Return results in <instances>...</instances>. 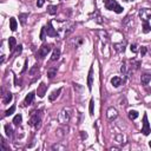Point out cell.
<instances>
[{
	"instance_id": "cell-1",
	"label": "cell",
	"mask_w": 151,
	"mask_h": 151,
	"mask_svg": "<svg viewBox=\"0 0 151 151\" xmlns=\"http://www.w3.org/2000/svg\"><path fill=\"white\" fill-rule=\"evenodd\" d=\"M75 27H76V25H75L73 22L66 21V22L63 24V27L57 30L58 31V36H60L61 38H66L67 36H70L75 31Z\"/></svg>"
},
{
	"instance_id": "cell-2",
	"label": "cell",
	"mask_w": 151,
	"mask_h": 151,
	"mask_svg": "<svg viewBox=\"0 0 151 151\" xmlns=\"http://www.w3.org/2000/svg\"><path fill=\"white\" fill-rule=\"evenodd\" d=\"M42 118H43V113L42 111H36V112H32L30 118V125L31 126H34L36 129L40 128V123H42Z\"/></svg>"
},
{
	"instance_id": "cell-3",
	"label": "cell",
	"mask_w": 151,
	"mask_h": 151,
	"mask_svg": "<svg viewBox=\"0 0 151 151\" xmlns=\"http://www.w3.org/2000/svg\"><path fill=\"white\" fill-rule=\"evenodd\" d=\"M104 5H105V9L109 11H115L118 14L123 12V7L116 0H104Z\"/></svg>"
},
{
	"instance_id": "cell-4",
	"label": "cell",
	"mask_w": 151,
	"mask_h": 151,
	"mask_svg": "<svg viewBox=\"0 0 151 151\" xmlns=\"http://www.w3.org/2000/svg\"><path fill=\"white\" fill-rule=\"evenodd\" d=\"M71 119V110L70 109H63L58 116V121L61 124H67Z\"/></svg>"
},
{
	"instance_id": "cell-5",
	"label": "cell",
	"mask_w": 151,
	"mask_h": 151,
	"mask_svg": "<svg viewBox=\"0 0 151 151\" xmlns=\"http://www.w3.org/2000/svg\"><path fill=\"white\" fill-rule=\"evenodd\" d=\"M50 51H51V45H47V44H44L40 49L38 50V52H37V59H44L47 54L50 53Z\"/></svg>"
},
{
	"instance_id": "cell-6",
	"label": "cell",
	"mask_w": 151,
	"mask_h": 151,
	"mask_svg": "<svg viewBox=\"0 0 151 151\" xmlns=\"http://www.w3.org/2000/svg\"><path fill=\"white\" fill-rule=\"evenodd\" d=\"M151 132V128H150V124H149V121H148V115L145 113L143 116V128H142V133L144 136H148Z\"/></svg>"
},
{
	"instance_id": "cell-7",
	"label": "cell",
	"mask_w": 151,
	"mask_h": 151,
	"mask_svg": "<svg viewBox=\"0 0 151 151\" xmlns=\"http://www.w3.org/2000/svg\"><path fill=\"white\" fill-rule=\"evenodd\" d=\"M139 18L143 21H149L151 18V10L150 9H142L139 10Z\"/></svg>"
},
{
	"instance_id": "cell-8",
	"label": "cell",
	"mask_w": 151,
	"mask_h": 151,
	"mask_svg": "<svg viewBox=\"0 0 151 151\" xmlns=\"http://www.w3.org/2000/svg\"><path fill=\"white\" fill-rule=\"evenodd\" d=\"M46 32H47V36L49 37H57L58 36V31L52 26V21H49V24H47Z\"/></svg>"
},
{
	"instance_id": "cell-9",
	"label": "cell",
	"mask_w": 151,
	"mask_h": 151,
	"mask_svg": "<svg viewBox=\"0 0 151 151\" xmlns=\"http://www.w3.org/2000/svg\"><path fill=\"white\" fill-rule=\"evenodd\" d=\"M106 116H107V119L109 121H113V119H116L118 117V112H117V110L115 107H109L107 111H106Z\"/></svg>"
},
{
	"instance_id": "cell-10",
	"label": "cell",
	"mask_w": 151,
	"mask_h": 151,
	"mask_svg": "<svg viewBox=\"0 0 151 151\" xmlns=\"http://www.w3.org/2000/svg\"><path fill=\"white\" fill-rule=\"evenodd\" d=\"M46 91H47V85H45L44 83H40V85L38 86V90H37L38 96L40 97V98H43L46 94Z\"/></svg>"
},
{
	"instance_id": "cell-11",
	"label": "cell",
	"mask_w": 151,
	"mask_h": 151,
	"mask_svg": "<svg viewBox=\"0 0 151 151\" xmlns=\"http://www.w3.org/2000/svg\"><path fill=\"white\" fill-rule=\"evenodd\" d=\"M92 85H93V67L91 66L89 70V77H87V89L90 91L92 90Z\"/></svg>"
},
{
	"instance_id": "cell-12",
	"label": "cell",
	"mask_w": 151,
	"mask_h": 151,
	"mask_svg": "<svg viewBox=\"0 0 151 151\" xmlns=\"http://www.w3.org/2000/svg\"><path fill=\"white\" fill-rule=\"evenodd\" d=\"M125 46H126V42H125V40H124V42H121V43H116V44H113L115 50H116L117 52H119V53H122V52L125 51Z\"/></svg>"
},
{
	"instance_id": "cell-13",
	"label": "cell",
	"mask_w": 151,
	"mask_h": 151,
	"mask_svg": "<svg viewBox=\"0 0 151 151\" xmlns=\"http://www.w3.org/2000/svg\"><path fill=\"white\" fill-rule=\"evenodd\" d=\"M34 97H36V93L34 92H30L27 96H26L25 100H24V104H25L26 106L27 105H31V104H32V102L34 100Z\"/></svg>"
},
{
	"instance_id": "cell-14",
	"label": "cell",
	"mask_w": 151,
	"mask_h": 151,
	"mask_svg": "<svg viewBox=\"0 0 151 151\" xmlns=\"http://www.w3.org/2000/svg\"><path fill=\"white\" fill-rule=\"evenodd\" d=\"M61 87H59V89H57V90H54L51 94H50V96H49V99H50V102H54L55 99H57L58 97H59V94L61 93Z\"/></svg>"
},
{
	"instance_id": "cell-15",
	"label": "cell",
	"mask_w": 151,
	"mask_h": 151,
	"mask_svg": "<svg viewBox=\"0 0 151 151\" xmlns=\"http://www.w3.org/2000/svg\"><path fill=\"white\" fill-rule=\"evenodd\" d=\"M123 25H124L125 27H128V30H129V28H131L132 26H135L133 18H131V17H126V18H125V20L123 21Z\"/></svg>"
},
{
	"instance_id": "cell-16",
	"label": "cell",
	"mask_w": 151,
	"mask_h": 151,
	"mask_svg": "<svg viewBox=\"0 0 151 151\" xmlns=\"http://www.w3.org/2000/svg\"><path fill=\"white\" fill-rule=\"evenodd\" d=\"M140 82H142V85H148V84L151 82V75H149V73L142 75V77H140Z\"/></svg>"
},
{
	"instance_id": "cell-17",
	"label": "cell",
	"mask_w": 151,
	"mask_h": 151,
	"mask_svg": "<svg viewBox=\"0 0 151 151\" xmlns=\"http://www.w3.org/2000/svg\"><path fill=\"white\" fill-rule=\"evenodd\" d=\"M98 36H99V38L102 39V42L104 43V44H107V42H109V36H107V33L105 32V31H98Z\"/></svg>"
},
{
	"instance_id": "cell-18",
	"label": "cell",
	"mask_w": 151,
	"mask_h": 151,
	"mask_svg": "<svg viewBox=\"0 0 151 151\" xmlns=\"http://www.w3.org/2000/svg\"><path fill=\"white\" fill-rule=\"evenodd\" d=\"M122 83H123V79L121 77H113V78H111V84H112L115 87L121 86Z\"/></svg>"
},
{
	"instance_id": "cell-19",
	"label": "cell",
	"mask_w": 151,
	"mask_h": 151,
	"mask_svg": "<svg viewBox=\"0 0 151 151\" xmlns=\"http://www.w3.org/2000/svg\"><path fill=\"white\" fill-rule=\"evenodd\" d=\"M57 71H58L57 66H52V67H50L49 70H47V77H49L50 79H52L55 75H57Z\"/></svg>"
},
{
	"instance_id": "cell-20",
	"label": "cell",
	"mask_w": 151,
	"mask_h": 151,
	"mask_svg": "<svg viewBox=\"0 0 151 151\" xmlns=\"http://www.w3.org/2000/svg\"><path fill=\"white\" fill-rule=\"evenodd\" d=\"M12 99H13V94L11 93V92H9V93H6V94H4V98H3V103L6 105V104H10V103L12 102Z\"/></svg>"
},
{
	"instance_id": "cell-21",
	"label": "cell",
	"mask_w": 151,
	"mask_h": 151,
	"mask_svg": "<svg viewBox=\"0 0 151 151\" xmlns=\"http://www.w3.org/2000/svg\"><path fill=\"white\" fill-rule=\"evenodd\" d=\"M59 57H60V50L55 47L53 53H52V55H51V61H57L59 59Z\"/></svg>"
},
{
	"instance_id": "cell-22",
	"label": "cell",
	"mask_w": 151,
	"mask_h": 151,
	"mask_svg": "<svg viewBox=\"0 0 151 151\" xmlns=\"http://www.w3.org/2000/svg\"><path fill=\"white\" fill-rule=\"evenodd\" d=\"M15 46H17V40H15L14 37H10L9 39V49L10 51H13L15 49Z\"/></svg>"
},
{
	"instance_id": "cell-23",
	"label": "cell",
	"mask_w": 151,
	"mask_h": 151,
	"mask_svg": "<svg viewBox=\"0 0 151 151\" xmlns=\"http://www.w3.org/2000/svg\"><path fill=\"white\" fill-rule=\"evenodd\" d=\"M5 131H6V136L7 137H10V138L13 137V129H12V126L10 124L5 125Z\"/></svg>"
},
{
	"instance_id": "cell-24",
	"label": "cell",
	"mask_w": 151,
	"mask_h": 151,
	"mask_svg": "<svg viewBox=\"0 0 151 151\" xmlns=\"http://www.w3.org/2000/svg\"><path fill=\"white\" fill-rule=\"evenodd\" d=\"M151 32V25L149 24V21H143V33H149Z\"/></svg>"
},
{
	"instance_id": "cell-25",
	"label": "cell",
	"mask_w": 151,
	"mask_h": 151,
	"mask_svg": "<svg viewBox=\"0 0 151 151\" xmlns=\"http://www.w3.org/2000/svg\"><path fill=\"white\" fill-rule=\"evenodd\" d=\"M91 18H93V20H96L98 24H102L103 20H102V17H100V14L98 11H94V13L91 15Z\"/></svg>"
},
{
	"instance_id": "cell-26",
	"label": "cell",
	"mask_w": 151,
	"mask_h": 151,
	"mask_svg": "<svg viewBox=\"0 0 151 151\" xmlns=\"http://www.w3.org/2000/svg\"><path fill=\"white\" fill-rule=\"evenodd\" d=\"M57 11H58V6H54V5H50L47 7V13L50 14H57Z\"/></svg>"
},
{
	"instance_id": "cell-27",
	"label": "cell",
	"mask_w": 151,
	"mask_h": 151,
	"mask_svg": "<svg viewBox=\"0 0 151 151\" xmlns=\"http://www.w3.org/2000/svg\"><path fill=\"white\" fill-rule=\"evenodd\" d=\"M17 26H18V22L15 20V18H11L10 19V28L11 31H15L17 30Z\"/></svg>"
},
{
	"instance_id": "cell-28",
	"label": "cell",
	"mask_w": 151,
	"mask_h": 151,
	"mask_svg": "<svg viewBox=\"0 0 151 151\" xmlns=\"http://www.w3.org/2000/svg\"><path fill=\"white\" fill-rule=\"evenodd\" d=\"M27 18H28V13H21V14H19V20L21 22V25H25Z\"/></svg>"
},
{
	"instance_id": "cell-29",
	"label": "cell",
	"mask_w": 151,
	"mask_h": 151,
	"mask_svg": "<svg viewBox=\"0 0 151 151\" xmlns=\"http://www.w3.org/2000/svg\"><path fill=\"white\" fill-rule=\"evenodd\" d=\"M21 122H22V116H21L20 113L17 115V116L13 118V124H14V125H20Z\"/></svg>"
},
{
	"instance_id": "cell-30",
	"label": "cell",
	"mask_w": 151,
	"mask_h": 151,
	"mask_svg": "<svg viewBox=\"0 0 151 151\" xmlns=\"http://www.w3.org/2000/svg\"><path fill=\"white\" fill-rule=\"evenodd\" d=\"M137 117H138V112H137V111H135V110L129 111V118L131 119V121H135Z\"/></svg>"
},
{
	"instance_id": "cell-31",
	"label": "cell",
	"mask_w": 151,
	"mask_h": 151,
	"mask_svg": "<svg viewBox=\"0 0 151 151\" xmlns=\"http://www.w3.org/2000/svg\"><path fill=\"white\" fill-rule=\"evenodd\" d=\"M47 32H46V27H42V31H40V40H45V37H46Z\"/></svg>"
},
{
	"instance_id": "cell-32",
	"label": "cell",
	"mask_w": 151,
	"mask_h": 151,
	"mask_svg": "<svg viewBox=\"0 0 151 151\" xmlns=\"http://www.w3.org/2000/svg\"><path fill=\"white\" fill-rule=\"evenodd\" d=\"M14 111H15V106H11L9 110H7L6 111V112H5V116L6 117H9V116H11V115H13V112H14Z\"/></svg>"
},
{
	"instance_id": "cell-33",
	"label": "cell",
	"mask_w": 151,
	"mask_h": 151,
	"mask_svg": "<svg viewBox=\"0 0 151 151\" xmlns=\"http://www.w3.org/2000/svg\"><path fill=\"white\" fill-rule=\"evenodd\" d=\"M93 107H94V100L91 98L90 100V115L93 116Z\"/></svg>"
},
{
	"instance_id": "cell-34",
	"label": "cell",
	"mask_w": 151,
	"mask_h": 151,
	"mask_svg": "<svg viewBox=\"0 0 151 151\" xmlns=\"http://www.w3.org/2000/svg\"><path fill=\"white\" fill-rule=\"evenodd\" d=\"M130 50H131V52H133V53H137V52H138V46H137L136 44H132V45L130 46Z\"/></svg>"
},
{
	"instance_id": "cell-35",
	"label": "cell",
	"mask_w": 151,
	"mask_h": 151,
	"mask_svg": "<svg viewBox=\"0 0 151 151\" xmlns=\"http://www.w3.org/2000/svg\"><path fill=\"white\" fill-rule=\"evenodd\" d=\"M9 150V148L6 146V142L4 138H1V151H7Z\"/></svg>"
},
{
	"instance_id": "cell-36",
	"label": "cell",
	"mask_w": 151,
	"mask_h": 151,
	"mask_svg": "<svg viewBox=\"0 0 151 151\" xmlns=\"http://www.w3.org/2000/svg\"><path fill=\"white\" fill-rule=\"evenodd\" d=\"M146 52H148V49L145 46H142L140 47V54H142V57H144V55L146 54Z\"/></svg>"
},
{
	"instance_id": "cell-37",
	"label": "cell",
	"mask_w": 151,
	"mask_h": 151,
	"mask_svg": "<svg viewBox=\"0 0 151 151\" xmlns=\"http://www.w3.org/2000/svg\"><path fill=\"white\" fill-rule=\"evenodd\" d=\"M52 149H53V150H55V149H57V150H65V146H61V145H59V144H54V145L52 146Z\"/></svg>"
},
{
	"instance_id": "cell-38",
	"label": "cell",
	"mask_w": 151,
	"mask_h": 151,
	"mask_svg": "<svg viewBox=\"0 0 151 151\" xmlns=\"http://www.w3.org/2000/svg\"><path fill=\"white\" fill-rule=\"evenodd\" d=\"M21 51H22V46H21V45L17 46V50H15V54H20Z\"/></svg>"
},
{
	"instance_id": "cell-39",
	"label": "cell",
	"mask_w": 151,
	"mask_h": 151,
	"mask_svg": "<svg viewBox=\"0 0 151 151\" xmlns=\"http://www.w3.org/2000/svg\"><path fill=\"white\" fill-rule=\"evenodd\" d=\"M44 3H45V0H38V1H37V6L38 7H43Z\"/></svg>"
},
{
	"instance_id": "cell-40",
	"label": "cell",
	"mask_w": 151,
	"mask_h": 151,
	"mask_svg": "<svg viewBox=\"0 0 151 151\" xmlns=\"http://www.w3.org/2000/svg\"><path fill=\"white\" fill-rule=\"evenodd\" d=\"M80 136H82V139H86L87 138V133L85 131H80Z\"/></svg>"
},
{
	"instance_id": "cell-41",
	"label": "cell",
	"mask_w": 151,
	"mask_h": 151,
	"mask_svg": "<svg viewBox=\"0 0 151 151\" xmlns=\"http://www.w3.org/2000/svg\"><path fill=\"white\" fill-rule=\"evenodd\" d=\"M27 64H28V60L26 59V60H25V65H24V69H22V73H24V72H25V71H26V70H27Z\"/></svg>"
},
{
	"instance_id": "cell-42",
	"label": "cell",
	"mask_w": 151,
	"mask_h": 151,
	"mask_svg": "<svg viewBox=\"0 0 151 151\" xmlns=\"http://www.w3.org/2000/svg\"><path fill=\"white\" fill-rule=\"evenodd\" d=\"M116 139H117V140H118V142H119V143H121V142H122V139H123V137H122V136H121V135H118V136H117V137H116Z\"/></svg>"
},
{
	"instance_id": "cell-43",
	"label": "cell",
	"mask_w": 151,
	"mask_h": 151,
	"mask_svg": "<svg viewBox=\"0 0 151 151\" xmlns=\"http://www.w3.org/2000/svg\"><path fill=\"white\" fill-rule=\"evenodd\" d=\"M4 61H5V55H1V61H0V63H1V64H3Z\"/></svg>"
},
{
	"instance_id": "cell-44",
	"label": "cell",
	"mask_w": 151,
	"mask_h": 151,
	"mask_svg": "<svg viewBox=\"0 0 151 151\" xmlns=\"http://www.w3.org/2000/svg\"><path fill=\"white\" fill-rule=\"evenodd\" d=\"M149 146H150V148H151V140H150V142H149Z\"/></svg>"
},
{
	"instance_id": "cell-45",
	"label": "cell",
	"mask_w": 151,
	"mask_h": 151,
	"mask_svg": "<svg viewBox=\"0 0 151 151\" xmlns=\"http://www.w3.org/2000/svg\"><path fill=\"white\" fill-rule=\"evenodd\" d=\"M124 1H133V0H124Z\"/></svg>"
},
{
	"instance_id": "cell-46",
	"label": "cell",
	"mask_w": 151,
	"mask_h": 151,
	"mask_svg": "<svg viewBox=\"0 0 151 151\" xmlns=\"http://www.w3.org/2000/svg\"><path fill=\"white\" fill-rule=\"evenodd\" d=\"M149 1H150V3H151V0H149Z\"/></svg>"
}]
</instances>
